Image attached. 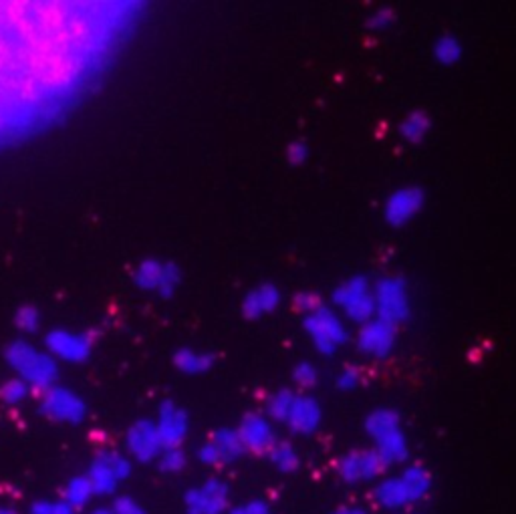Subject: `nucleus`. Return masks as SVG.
<instances>
[{"mask_svg":"<svg viewBox=\"0 0 516 514\" xmlns=\"http://www.w3.org/2000/svg\"><path fill=\"white\" fill-rule=\"evenodd\" d=\"M309 156V146L305 142H293L287 149V157L290 164H303Z\"/></svg>","mask_w":516,"mask_h":514,"instance_id":"24","label":"nucleus"},{"mask_svg":"<svg viewBox=\"0 0 516 514\" xmlns=\"http://www.w3.org/2000/svg\"><path fill=\"white\" fill-rule=\"evenodd\" d=\"M6 389H8V394H11V396H8V399H18V398H21V396L25 394V388H23L21 381L8 383Z\"/></svg>","mask_w":516,"mask_h":514,"instance_id":"27","label":"nucleus"},{"mask_svg":"<svg viewBox=\"0 0 516 514\" xmlns=\"http://www.w3.org/2000/svg\"><path fill=\"white\" fill-rule=\"evenodd\" d=\"M41 323V315H39V308L33 307V305H26L21 307L16 313V325L21 327L23 331H36V327Z\"/></svg>","mask_w":516,"mask_h":514,"instance_id":"20","label":"nucleus"},{"mask_svg":"<svg viewBox=\"0 0 516 514\" xmlns=\"http://www.w3.org/2000/svg\"><path fill=\"white\" fill-rule=\"evenodd\" d=\"M6 358L16 369H21L33 379L45 381V379H49V376L53 373L51 359L46 358V355L36 351L35 348H31L29 343L15 341L11 348L6 349Z\"/></svg>","mask_w":516,"mask_h":514,"instance_id":"10","label":"nucleus"},{"mask_svg":"<svg viewBox=\"0 0 516 514\" xmlns=\"http://www.w3.org/2000/svg\"><path fill=\"white\" fill-rule=\"evenodd\" d=\"M210 446L214 448L218 462H230L247 450L240 440L238 432H234V429H222V432L216 434L214 442H210Z\"/></svg>","mask_w":516,"mask_h":514,"instance_id":"15","label":"nucleus"},{"mask_svg":"<svg viewBox=\"0 0 516 514\" xmlns=\"http://www.w3.org/2000/svg\"><path fill=\"white\" fill-rule=\"evenodd\" d=\"M238 436L244 448L255 454H268L270 448L277 444V436L273 428L262 416L250 414L242 419L238 428Z\"/></svg>","mask_w":516,"mask_h":514,"instance_id":"11","label":"nucleus"},{"mask_svg":"<svg viewBox=\"0 0 516 514\" xmlns=\"http://www.w3.org/2000/svg\"><path fill=\"white\" fill-rule=\"evenodd\" d=\"M431 489V476L420 464L410 466L398 479H390L378 486L375 500L386 509H403L428 497Z\"/></svg>","mask_w":516,"mask_h":514,"instance_id":"2","label":"nucleus"},{"mask_svg":"<svg viewBox=\"0 0 516 514\" xmlns=\"http://www.w3.org/2000/svg\"><path fill=\"white\" fill-rule=\"evenodd\" d=\"M434 55L442 65H454L462 59V45L454 36H440L434 46Z\"/></svg>","mask_w":516,"mask_h":514,"instance_id":"19","label":"nucleus"},{"mask_svg":"<svg viewBox=\"0 0 516 514\" xmlns=\"http://www.w3.org/2000/svg\"><path fill=\"white\" fill-rule=\"evenodd\" d=\"M335 305H339L355 323H369L375 315V298L369 288V280L358 275L345 280L333 293Z\"/></svg>","mask_w":516,"mask_h":514,"instance_id":"4","label":"nucleus"},{"mask_svg":"<svg viewBox=\"0 0 516 514\" xmlns=\"http://www.w3.org/2000/svg\"><path fill=\"white\" fill-rule=\"evenodd\" d=\"M268 456H270V462H273L283 474L295 472L298 470V466H301L297 450L293 448V444H288V442H277L273 448H270Z\"/></svg>","mask_w":516,"mask_h":514,"instance_id":"16","label":"nucleus"},{"mask_svg":"<svg viewBox=\"0 0 516 514\" xmlns=\"http://www.w3.org/2000/svg\"><path fill=\"white\" fill-rule=\"evenodd\" d=\"M398 338V325L388 323L383 319H373L363 325L359 331V349L371 358L383 359L391 353Z\"/></svg>","mask_w":516,"mask_h":514,"instance_id":"8","label":"nucleus"},{"mask_svg":"<svg viewBox=\"0 0 516 514\" xmlns=\"http://www.w3.org/2000/svg\"><path fill=\"white\" fill-rule=\"evenodd\" d=\"M270 416L278 422H285L298 434H313L321 424V406L315 399L297 396L293 391H278L268 404Z\"/></svg>","mask_w":516,"mask_h":514,"instance_id":"3","label":"nucleus"},{"mask_svg":"<svg viewBox=\"0 0 516 514\" xmlns=\"http://www.w3.org/2000/svg\"><path fill=\"white\" fill-rule=\"evenodd\" d=\"M426 202V194L418 186H410V188H401L393 192L386 202V220L391 227H403L408 220H411L421 210Z\"/></svg>","mask_w":516,"mask_h":514,"instance_id":"9","label":"nucleus"},{"mask_svg":"<svg viewBox=\"0 0 516 514\" xmlns=\"http://www.w3.org/2000/svg\"><path fill=\"white\" fill-rule=\"evenodd\" d=\"M280 301V293L275 285L265 283L250 291L242 301V315L247 319H258V317L275 311Z\"/></svg>","mask_w":516,"mask_h":514,"instance_id":"14","label":"nucleus"},{"mask_svg":"<svg viewBox=\"0 0 516 514\" xmlns=\"http://www.w3.org/2000/svg\"><path fill=\"white\" fill-rule=\"evenodd\" d=\"M365 429L373 438L375 452L383 464H400L408 458V442L401 432L400 416L391 409H378L365 419Z\"/></svg>","mask_w":516,"mask_h":514,"instance_id":"1","label":"nucleus"},{"mask_svg":"<svg viewBox=\"0 0 516 514\" xmlns=\"http://www.w3.org/2000/svg\"><path fill=\"white\" fill-rule=\"evenodd\" d=\"M293 378L303 388H313L317 383V371L311 363H298L293 371Z\"/></svg>","mask_w":516,"mask_h":514,"instance_id":"21","label":"nucleus"},{"mask_svg":"<svg viewBox=\"0 0 516 514\" xmlns=\"http://www.w3.org/2000/svg\"><path fill=\"white\" fill-rule=\"evenodd\" d=\"M295 305H297V308H301V311H305L309 315V313L317 311L319 307H323V301L311 293H303V295H298L295 298Z\"/></svg>","mask_w":516,"mask_h":514,"instance_id":"23","label":"nucleus"},{"mask_svg":"<svg viewBox=\"0 0 516 514\" xmlns=\"http://www.w3.org/2000/svg\"><path fill=\"white\" fill-rule=\"evenodd\" d=\"M378 319L398 325L410 315L408 285L401 277H386L378 283L373 293Z\"/></svg>","mask_w":516,"mask_h":514,"instance_id":"6","label":"nucleus"},{"mask_svg":"<svg viewBox=\"0 0 516 514\" xmlns=\"http://www.w3.org/2000/svg\"><path fill=\"white\" fill-rule=\"evenodd\" d=\"M46 345H49V349L53 353H57L59 358L79 361L87 358L93 341L87 333L55 329L46 335Z\"/></svg>","mask_w":516,"mask_h":514,"instance_id":"13","label":"nucleus"},{"mask_svg":"<svg viewBox=\"0 0 516 514\" xmlns=\"http://www.w3.org/2000/svg\"><path fill=\"white\" fill-rule=\"evenodd\" d=\"M359 386V371L355 368H345L339 378H337V388L339 389H355Z\"/></svg>","mask_w":516,"mask_h":514,"instance_id":"22","label":"nucleus"},{"mask_svg":"<svg viewBox=\"0 0 516 514\" xmlns=\"http://www.w3.org/2000/svg\"><path fill=\"white\" fill-rule=\"evenodd\" d=\"M214 358L208 353H198L192 349H180L176 353V366L186 373H200L210 369Z\"/></svg>","mask_w":516,"mask_h":514,"instance_id":"17","label":"nucleus"},{"mask_svg":"<svg viewBox=\"0 0 516 514\" xmlns=\"http://www.w3.org/2000/svg\"><path fill=\"white\" fill-rule=\"evenodd\" d=\"M134 280L139 291L167 298L180 285V268L174 263H166V260L147 258L136 268Z\"/></svg>","mask_w":516,"mask_h":514,"instance_id":"7","label":"nucleus"},{"mask_svg":"<svg viewBox=\"0 0 516 514\" xmlns=\"http://www.w3.org/2000/svg\"><path fill=\"white\" fill-rule=\"evenodd\" d=\"M386 464L375 450L368 452H351L339 462V476L347 482H361L375 479Z\"/></svg>","mask_w":516,"mask_h":514,"instance_id":"12","label":"nucleus"},{"mask_svg":"<svg viewBox=\"0 0 516 514\" xmlns=\"http://www.w3.org/2000/svg\"><path fill=\"white\" fill-rule=\"evenodd\" d=\"M430 126H431V121L424 111H414V114L408 116L406 121L401 124V136L411 144L421 142V139L428 136Z\"/></svg>","mask_w":516,"mask_h":514,"instance_id":"18","label":"nucleus"},{"mask_svg":"<svg viewBox=\"0 0 516 514\" xmlns=\"http://www.w3.org/2000/svg\"><path fill=\"white\" fill-rule=\"evenodd\" d=\"M393 18H396L393 11H378L369 18V26L373 31H383L388 25L393 23Z\"/></svg>","mask_w":516,"mask_h":514,"instance_id":"25","label":"nucleus"},{"mask_svg":"<svg viewBox=\"0 0 516 514\" xmlns=\"http://www.w3.org/2000/svg\"><path fill=\"white\" fill-rule=\"evenodd\" d=\"M237 514H273V510H270L262 500H257L247 504V507H242Z\"/></svg>","mask_w":516,"mask_h":514,"instance_id":"26","label":"nucleus"},{"mask_svg":"<svg viewBox=\"0 0 516 514\" xmlns=\"http://www.w3.org/2000/svg\"><path fill=\"white\" fill-rule=\"evenodd\" d=\"M305 331L311 338L317 351L327 355V358L335 355L337 349L347 343V331L343 329L341 321L325 305L305 315Z\"/></svg>","mask_w":516,"mask_h":514,"instance_id":"5","label":"nucleus"},{"mask_svg":"<svg viewBox=\"0 0 516 514\" xmlns=\"http://www.w3.org/2000/svg\"><path fill=\"white\" fill-rule=\"evenodd\" d=\"M333 514H365V512L359 510V509H339V510H335Z\"/></svg>","mask_w":516,"mask_h":514,"instance_id":"28","label":"nucleus"}]
</instances>
